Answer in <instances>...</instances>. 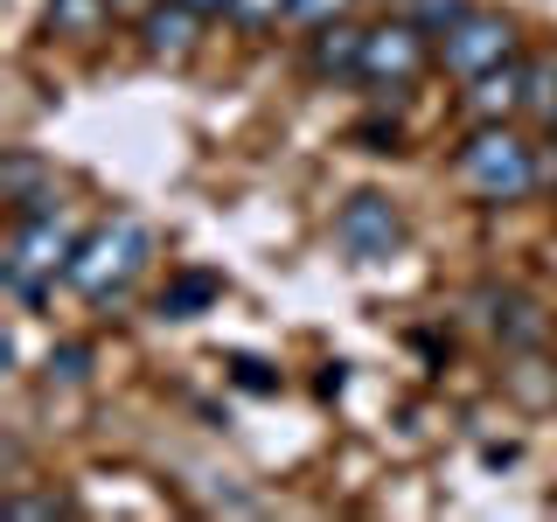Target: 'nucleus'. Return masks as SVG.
<instances>
[{"label": "nucleus", "mask_w": 557, "mask_h": 522, "mask_svg": "<svg viewBox=\"0 0 557 522\" xmlns=\"http://www.w3.org/2000/svg\"><path fill=\"white\" fill-rule=\"evenodd\" d=\"M460 14H467V0H411V22L425 28V35H446Z\"/></svg>", "instance_id": "nucleus-17"}, {"label": "nucleus", "mask_w": 557, "mask_h": 522, "mask_svg": "<svg viewBox=\"0 0 557 522\" xmlns=\"http://www.w3.org/2000/svg\"><path fill=\"white\" fill-rule=\"evenodd\" d=\"M216 300H223V272L182 265V272L161 286V300H153V307H161V321H196V313H209Z\"/></svg>", "instance_id": "nucleus-11"}, {"label": "nucleus", "mask_w": 557, "mask_h": 522, "mask_svg": "<svg viewBox=\"0 0 557 522\" xmlns=\"http://www.w3.org/2000/svg\"><path fill=\"white\" fill-rule=\"evenodd\" d=\"M77 231L49 209V216H14V237H8V258H0V278H8L14 300H42L57 278H70V258H77Z\"/></svg>", "instance_id": "nucleus-2"}, {"label": "nucleus", "mask_w": 557, "mask_h": 522, "mask_svg": "<svg viewBox=\"0 0 557 522\" xmlns=\"http://www.w3.org/2000/svg\"><path fill=\"white\" fill-rule=\"evenodd\" d=\"M460 182L474 188L481 202H522L536 188V147L509 126V119L474 126V139L460 147Z\"/></svg>", "instance_id": "nucleus-3"}, {"label": "nucleus", "mask_w": 557, "mask_h": 522, "mask_svg": "<svg viewBox=\"0 0 557 522\" xmlns=\"http://www.w3.org/2000/svg\"><path fill=\"white\" fill-rule=\"evenodd\" d=\"M348 8H356V0H293V22H307V28H327V22H342Z\"/></svg>", "instance_id": "nucleus-18"}, {"label": "nucleus", "mask_w": 557, "mask_h": 522, "mask_svg": "<svg viewBox=\"0 0 557 522\" xmlns=\"http://www.w3.org/2000/svg\"><path fill=\"white\" fill-rule=\"evenodd\" d=\"M335 237H342V251L356 258V265H376V258H391L397 244H405V216L391 209V196L362 188V196H348V202H342Z\"/></svg>", "instance_id": "nucleus-5"}, {"label": "nucleus", "mask_w": 557, "mask_h": 522, "mask_svg": "<svg viewBox=\"0 0 557 522\" xmlns=\"http://www.w3.org/2000/svg\"><path fill=\"white\" fill-rule=\"evenodd\" d=\"M0 202H8L14 216H49V209H57V182H49V167L35 161V153H8V161H0Z\"/></svg>", "instance_id": "nucleus-9"}, {"label": "nucleus", "mask_w": 557, "mask_h": 522, "mask_svg": "<svg viewBox=\"0 0 557 522\" xmlns=\"http://www.w3.org/2000/svg\"><path fill=\"white\" fill-rule=\"evenodd\" d=\"M342 383H348V370H342V362H327V370H321V397H342Z\"/></svg>", "instance_id": "nucleus-21"}, {"label": "nucleus", "mask_w": 557, "mask_h": 522, "mask_svg": "<svg viewBox=\"0 0 557 522\" xmlns=\"http://www.w3.org/2000/svg\"><path fill=\"white\" fill-rule=\"evenodd\" d=\"M356 147L362 153H397L405 147V126H397V119H356Z\"/></svg>", "instance_id": "nucleus-16"}, {"label": "nucleus", "mask_w": 557, "mask_h": 522, "mask_svg": "<svg viewBox=\"0 0 557 522\" xmlns=\"http://www.w3.org/2000/svg\"><path fill=\"white\" fill-rule=\"evenodd\" d=\"M231 370H237V383H244V390H258V397H272V390H278V376L265 370V362H251V356H237Z\"/></svg>", "instance_id": "nucleus-19"}, {"label": "nucleus", "mask_w": 557, "mask_h": 522, "mask_svg": "<svg viewBox=\"0 0 557 522\" xmlns=\"http://www.w3.org/2000/svg\"><path fill=\"white\" fill-rule=\"evenodd\" d=\"M522 112L550 119L557 112V63H530V84H522Z\"/></svg>", "instance_id": "nucleus-13"}, {"label": "nucleus", "mask_w": 557, "mask_h": 522, "mask_svg": "<svg viewBox=\"0 0 557 522\" xmlns=\"http://www.w3.org/2000/svg\"><path fill=\"white\" fill-rule=\"evenodd\" d=\"M147 258H153L147 223L139 216H104L98 231H84L77 258H70V286H77L91 307H112V300H126V286L147 272Z\"/></svg>", "instance_id": "nucleus-1"}, {"label": "nucleus", "mask_w": 557, "mask_h": 522, "mask_svg": "<svg viewBox=\"0 0 557 522\" xmlns=\"http://www.w3.org/2000/svg\"><path fill=\"white\" fill-rule=\"evenodd\" d=\"M8 509H14V515H63V501H49V495H14Z\"/></svg>", "instance_id": "nucleus-20"}, {"label": "nucleus", "mask_w": 557, "mask_h": 522, "mask_svg": "<svg viewBox=\"0 0 557 522\" xmlns=\"http://www.w3.org/2000/svg\"><path fill=\"white\" fill-rule=\"evenodd\" d=\"M544 133H550V139H557V112H550V119H544Z\"/></svg>", "instance_id": "nucleus-23"}, {"label": "nucleus", "mask_w": 557, "mask_h": 522, "mask_svg": "<svg viewBox=\"0 0 557 522\" xmlns=\"http://www.w3.org/2000/svg\"><path fill=\"white\" fill-rule=\"evenodd\" d=\"M362 49H370V28H356L342 14V22H327V28H313V42H307V70L321 84H348V77H362Z\"/></svg>", "instance_id": "nucleus-7"}, {"label": "nucleus", "mask_w": 557, "mask_h": 522, "mask_svg": "<svg viewBox=\"0 0 557 522\" xmlns=\"http://www.w3.org/2000/svg\"><path fill=\"white\" fill-rule=\"evenodd\" d=\"M418 70H425V28L418 22L370 28V49H362V84H370V91H405Z\"/></svg>", "instance_id": "nucleus-6"}, {"label": "nucleus", "mask_w": 557, "mask_h": 522, "mask_svg": "<svg viewBox=\"0 0 557 522\" xmlns=\"http://www.w3.org/2000/svg\"><path fill=\"white\" fill-rule=\"evenodd\" d=\"M278 14H293V0H231V22L251 28V35H265Z\"/></svg>", "instance_id": "nucleus-15"}, {"label": "nucleus", "mask_w": 557, "mask_h": 522, "mask_svg": "<svg viewBox=\"0 0 557 522\" xmlns=\"http://www.w3.org/2000/svg\"><path fill=\"white\" fill-rule=\"evenodd\" d=\"M522 84H530V63H495L487 77H474V91H467V112L481 119V126H495V119H516L522 112Z\"/></svg>", "instance_id": "nucleus-10"}, {"label": "nucleus", "mask_w": 557, "mask_h": 522, "mask_svg": "<svg viewBox=\"0 0 557 522\" xmlns=\"http://www.w3.org/2000/svg\"><path fill=\"white\" fill-rule=\"evenodd\" d=\"M516 57V22L509 14H495V8H467L460 22H453L440 35V63H446V77H487L495 63H509Z\"/></svg>", "instance_id": "nucleus-4"}, {"label": "nucleus", "mask_w": 557, "mask_h": 522, "mask_svg": "<svg viewBox=\"0 0 557 522\" xmlns=\"http://www.w3.org/2000/svg\"><path fill=\"white\" fill-rule=\"evenodd\" d=\"M84 376H91V348H84V341L49 348V383H84Z\"/></svg>", "instance_id": "nucleus-14"}, {"label": "nucleus", "mask_w": 557, "mask_h": 522, "mask_svg": "<svg viewBox=\"0 0 557 522\" xmlns=\"http://www.w3.org/2000/svg\"><path fill=\"white\" fill-rule=\"evenodd\" d=\"M182 8H196L202 22H209V14H231V0H182Z\"/></svg>", "instance_id": "nucleus-22"}, {"label": "nucleus", "mask_w": 557, "mask_h": 522, "mask_svg": "<svg viewBox=\"0 0 557 522\" xmlns=\"http://www.w3.org/2000/svg\"><path fill=\"white\" fill-rule=\"evenodd\" d=\"M196 28H202V14L182 8V0H153V8L139 14V42H147V57H168V63H182L188 49H196Z\"/></svg>", "instance_id": "nucleus-8"}, {"label": "nucleus", "mask_w": 557, "mask_h": 522, "mask_svg": "<svg viewBox=\"0 0 557 522\" xmlns=\"http://www.w3.org/2000/svg\"><path fill=\"white\" fill-rule=\"evenodd\" d=\"M104 22H112V0H49V28L70 35V42L98 35Z\"/></svg>", "instance_id": "nucleus-12"}]
</instances>
